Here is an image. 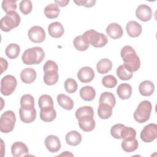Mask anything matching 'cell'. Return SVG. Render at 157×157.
Segmentation results:
<instances>
[{"label": "cell", "instance_id": "cell-1", "mask_svg": "<svg viewBox=\"0 0 157 157\" xmlns=\"http://www.w3.org/2000/svg\"><path fill=\"white\" fill-rule=\"evenodd\" d=\"M120 55L124 61L123 65L129 71L133 72L140 68V58L132 47L129 45L123 47L121 50Z\"/></svg>", "mask_w": 157, "mask_h": 157}, {"label": "cell", "instance_id": "cell-2", "mask_svg": "<svg viewBox=\"0 0 157 157\" xmlns=\"http://www.w3.org/2000/svg\"><path fill=\"white\" fill-rule=\"evenodd\" d=\"M45 57L44 50L39 47H35L26 49L22 55V61L27 65L38 64Z\"/></svg>", "mask_w": 157, "mask_h": 157}, {"label": "cell", "instance_id": "cell-3", "mask_svg": "<svg viewBox=\"0 0 157 157\" xmlns=\"http://www.w3.org/2000/svg\"><path fill=\"white\" fill-rule=\"evenodd\" d=\"M82 36L88 44L96 48L103 47L108 42V39L105 34L98 33L94 29L86 31Z\"/></svg>", "mask_w": 157, "mask_h": 157}, {"label": "cell", "instance_id": "cell-4", "mask_svg": "<svg viewBox=\"0 0 157 157\" xmlns=\"http://www.w3.org/2000/svg\"><path fill=\"white\" fill-rule=\"evenodd\" d=\"M152 110V105L149 101L144 100L139 103L134 113V120L139 123H143L150 118Z\"/></svg>", "mask_w": 157, "mask_h": 157}, {"label": "cell", "instance_id": "cell-5", "mask_svg": "<svg viewBox=\"0 0 157 157\" xmlns=\"http://www.w3.org/2000/svg\"><path fill=\"white\" fill-rule=\"evenodd\" d=\"M20 15L16 11H10L1 20V29L4 32H9L17 28L20 23Z\"/></svg>", "mask_w": 157, "mask_h": 157}, {"label": "cell", "instance_id": "cell-6", "mask_svg": "<svg viewBox=\"0 0 157 157\" xmlns=\"http://www.w3.org/2000/svg\"><path fill=\"white\" fill-rule=\"evenodd\" d=\"M16 117L15 113L12 110L4 112L0 118V131L3 133L11 132L15 124Z\"/></svg>", "mask_w": 157, "mask_h": 157}, {"label": "cell", "instance_id": "cell-7", "mask_svg": "<svg viewBox=\"0 0 157 157\" xmlns=\"http://www.w3.org/2000/svg\"><path fill=\"white\" fill-rule=\"evenodd\" d=\"M17 81L12 75H5L1 80V93L4 96L11 94L15 90Z\"/></svg>", "mask_w": 157, "mask_h": 157}, {"label": "cell", "instance_id": "cell-8", "mask_svg": "<svg viewBox=\"0 0 157 157\" xmlns=\"http://www.w3.org/2000/svg\"><path fill=\"white\" fill-rule=\"evenodd\" d=\"M140 139L145 142L149 143L155 140L157 137V125L150 123L146 125L140 132Z\"/></svg>", "mask_w": 157, "mask_h": 157}, {"label": "cell", "instance_id": "cell-9", "mask_svg": "<svg viewBox=\"0 0 157 157\" xmlns=\"http://www.w3.org/2000/svg\"><path fill=\"white\" fill-rule=\"evenodd\" d=\"M29 39L34 43H41L45 39V33L44 29L39 26H34L31 27L28 32Z\"/></svg>", "mask_w": 157, "mask_h": 157}, {"label": "cell", "instance_id": "cell-10", "mask_svg": "<svg viewBox=\"0 0 157 157\" xmlns=\"http://www.w3.org/2000/svg\"><path fill=\"white\" fill-rule=\"evenodd\" d=\"M19 115L21 121L25 123H30L34 121L36 118V110L35 107H20Z\"/></svg>", "mask_w": 157, "mask_h": 157}, {"label": "cell", "instance_id": "cell-11", "mask_svg": "<svg viewBox=\"0 0 157 157\" xmlns=\"http://www.w3.org/2000/svg\"><path fill=\"white\" fill-rule=\"evenodd\" d=\"M77 120L79 127L85 132H90L95 128L96 123L92 115L83 116Z\"/></svg>", "mask_w": 157, "mask_h": 157}, {"label": "cell", "instance_id": "cell-12", "mask_svg": "<svg viewBox=\"0 0 157 157\" xmlns=\"http://www.w3.org/2000/svg\"><path fill=\"white\" fill-rule=\"evenodd\" d=\"M136 15L140 20L148 21L152 17L151 9L146 4H140L136 9Z\"/></svg>", "mask_w": 157, "mask_h": 157}, {"label": "cell", "instance_id": "cell-13", "mask_svg": "<svg viewBox=\"0 0 157 157\" xmlns=\"http://www.w3.org/2000/svg\"><path fill=\"white\" fill-rule=\"evenodd\" d=\"M77 77L81 82L88 83L93 80L94 77V72L90 67H83L78 71Z\"/></svg>", "mask_w": 157, "mask_h": 157}, {"label": "cell", "instance_id": "cell-14", "mask_svg": "<svg viewBox=\"0 0 157 157\" xmlns=\"http://www.w3.org/2000/svg\"><path fill=\"white\" fill-rule=\"evenodd\" d=\"M45 145L51 153H56L61 148V142L59 138L54 135L48 136L45 139Z\"/></svg>", "mask_w": 157, "mask_h": 157}, {"label": "cell", "instance_id": "cell-15", "mask_svg": "<svg viewBox=\"0 0 157 157\" xmlns=\"http://www.w3.org/2000/svg\"><path fill=\"white\" fill-rule=\"evenodd\" d=\"M12 155L14 157L28 156L29 150L25 144L21 142H15L11 147Z\"/></svg>", "mask_w": 157, "mask_h": 157}, {"label": "cell", "instance_id": "cell-16", "mask_svg": "<svg viewBox=\"0 0 157 157\" xmlns=\"http://www.w3.org/2000/svg\"><path fill=\"white\" fill-rule=\"evenodd\" d=\"M106 33L110 38L117 39L121 37L123 34V31L119 24L117 23H112L107 26Z\"/></svg>", "mask_w": 157, "mask_h": 157}, {"label": "cell", "instance_id": "cell-17", "mask_svg": "<svg viewBox=\"0 0 157 157\" xmlns=\"http://www.w3.org/2000/svg\"><path fill=\"white\" fill-rule=\"evenodd\" d=\"M48 31L50 36L52 37L59 38L63 35L64 33V29L61 23L58 21H55L48 25Z\"/></svg>", "mask_w": 157, "mask_h": 157}, {"label": "cell", "instance_id": "cell-18", "mask_svg": "<svg viewBox=\"0 0 157 157\" xmlns=\"http://www.w3.org/2000/svg\"><path fill=\"white\" fill-rule=\"evenodd\" d=\"M128 34L132 37H137L142 33L141 25L136 21H129L126 26Z\"/></svg>", "mask_w": 157, "mask_h": 157}, {"label": "cell", "instance_id": "cell-19", "mask_svg": "<svg viewBox=\"0 0 157 157\" xmlns=\"http://www.w3.org/2000/svg\"><path fill=\"white\" fill-rule=\"evenodd\" d=\"M37 77L36 71L30 67L23 69L20 74V78L21 81L26 84H29L34 82Z\"/></svg>", "mask_w": 157, "mask_h": 157}, {"label": "cell", "instance_id": "cell-20", "mask_svg": "<svg viewBox=\"0 0 157 157\" xmlns=\"http://www.w3.org/2000/svg\"><path fill=\"white\" fill-rule=\"evenodd\" d=\"M154 90L155 85L150 80L143 81L139 86V93L144 96H150L152 95Z\"/></svg>", "mask_w": 157, "mask_h": 157}, {"label": "cell", "instance_id": "cell-21", "mask_svg": "<svg viewBox=\"0 0 157 157\" xmlns=\"http://www.w3.org/2000/svg\"><path fill=\"white\" fill-rule=\"evenodd\" d=\"M57 102L60 107L67 110H71L74 107L73 100L64 94H59L57 96Z\"/></svg>", "mask_w": 157, "mask_h": 157}, {"label": "cell", "instance_id": "cell-22", "mask_svg": "<svg viewBox=\"0 0 157 157\" xmlns=\"http://www.w3.org/2000/svg\"><path fill=\"white\" fill-rule=\"evenodd\" d=\"M117 93L121 99H129L132 94V87L128 83H121L117 89Z\"/></svg>", "mask_w": 157, "mask_h": 157}, {"label": "cell", "instance_id": "cell-23", "mask_svg": "<svg viewBox=\"0 0 157 157\" xmlns=\"http://www.w3.org/2000/svg\"><path fill=\"white\" fill-rule=\"evenodd\" d=\"M66 141L69 145L77 146L82 141V136L76 131H71L66 134Z\"/></svg>", "mask_w": 157, "mask_h": 157}, {"label": "cell", "instance_id": "cell-24", "mask_svg": "<svg viewBox=\"0 0 157 157\" xmlns=\"http://www.w3.org/2000/svg\"><path fill=\"white\" fill-rule=\"evenodd\" d=\"M81 98L86 101H93L96 96L95 90L90 86H85L80 90Z\"/></svg>", "mask_w": 157, "mask_h": 157}, {"label": "cell", "instance_id": "cell-25", "mask_svg": "<svg viewBox=\"0 0 157 157\" xmlns=\"http://www.w3.org/2000/svg\"><path fill=\"white\" fill-rule=\"evenodd\" d=\"M56 117V112L53 107L47 108L45 109H40V118L45 122H50L55 119Z\"/></svg>", "mask_w": 157, "mask_h": 157}, {"label": "cell", "instance_id": "cell-26", "mask_svg": "<svg viewBox=\"0 0 157 157\" xmlns=\"http://www.w3.org/2000/svg\"><path fill=\"white\" fill-rule=\"evenodd\" d=\"M112 67V63L107 58H102L99 60L96 64L98 72L101 74L109 72Z\"/></svg>", "mask_w": 157, "mask_h": 157}, {"label": "cell", "instance_id": "cell-27", "mask_svg": "<svg viewBox=\"0 0 157 157\" xmlns=\"http://www.w3.org/2000/svg\"><path fill=\"white\" fill-rule=\"evenodd\" d=\"M113 108L112 106L106 104H99L98 109V116L103 120L108 119L112 114Z\"/></svg>", "mask_w": 157, "mask_h": 157}, {"label": "cell", "instance_id": "cell-28", "mask_svg": "<svg viewBox=\"0 0 157 157\" xmlns=\"http://www.w3.org/2000/svg\"><path fill=\"white\" fill-rule=\"evenodd\" d=\"M60 13V9L56 4H50L44 9L45 15L50 19L56 18Z\"/></svg>", "mask_w": 157, "mask_h": 157}, {"label": "cell", "instance_id": "cell-29", "mask_svg": "<svg viewBox=\"0 0 157 157\" xmlns=\"http://www.w3.org/2000/svg\"><path fill=\"white\" fill-rule=\"evenodd\" d=\"M99 104H106L113 107L116 104L115 96L110 92H104L100 96Z\"/></svg>", "mask_w": 157, "mask_h": 157}, {"label": "cell", "instance_id": "cell-30", "mask_svg": "<svg viewBox=\"0 0 157 157\" xmlns=\"http://www.w3.org/2000/svg\"><path fill=\"white\" fill-rule=\"evenodd\" d=\"M139 146V142L135 138L132 140H123L121 142L122 149L128 153L132 152L136 150Z\"/></svg>", "mask_w": 157, "mask_h": 157}, {"label": "cell", "instance_id": "cell-31", "mask_svg": "<svg viewBox=\"0 0 157 157\" xmlns=\"http://www.w3.org/2000/svg\"><path fill=\"white\" fill-rule=\"evenodd\" d=\"M20 52V46L17 44H10L8 45L6 48V55L11 59L17 58Z\"/></svg>", "mask_w": 157, "mask_h": 157}, {"label": "cell", "instance_id": "cell-32", "mask_svg": "<svg viewBox=\"0 0 157 157\" xmlns=\"http://www.w3.org/2000/svg\"><path fill=\"white\" fill-rule=\"evenodd\" d=\"M38 105L40 109H45L53 107V101L52 98L48 94L40 96L38 99Z\"/></svg>", "mask_w": 157, "mask_h": 157}, {"label": "cell", "instance_id": "cell-33", "mask_svg": "<svg viewBox=\"0 0 157 157\" xmlns=\"http://www.w3.org/2000/svg\"><path fill=\"white\" fill-rule=\"evenodd\" d=\"M136 131L131 127H127L124 126L120 132V137L123 140H132L136 138Z\"/></svg>", "mask_w": 157, "mask_h": 157}, {"label": "cell", "instance_id": "cell-34", "mask_svg": "<svg viewBox=\"0 0 157 157\" xmlns=\"http://www.w3.org/2000/svg\"><path fill=\"white\" fill-rule=\"evenodd\" d=\"M117 75L120 80H130L133 75L132 72L129 71L124 67L123 64L120 65L117 69L116 71Z\"/></svg>", "mask_w": 157, "mask_h": 157}, {"label": "cell", "instance_id": "cell-35", "mask_svg": "<svg viewBox=\"0 0 157 157\" xmlns=\"http://www.w3.org/2000/svg\"><path fill=\"white\" fill-rule=\"evenodd\" d=\"M73 44L74 47L77 50L82 52L86 50L90 46V45L88 44L84 40L82 36H76L73 40Z\"/></svg>", "mask_w": 157, "mask_h": 157}, {"label": "cell", "instance_id": "cell-36", "mask_svg": "<svg viewBox=\"0 0 157 157\" xmlns=\"http://www.w3.org/2000/svg\"><path fill=\"white\" fill-rule=\"evenodd\" d=\"M43 70L45 74H55L58 73V67L55 61L48 60L44 64Z\"/></svg>", "mask_w": 157, "mask_h": 157}, {"label": "cell", "instance_id": "cell-37", "mask_svg": "<svg viewBox=\"0 0 157 157\" xmlns=\"http://www.w3.org/2000/svg\"><path fill=\"white\" fill-rule=\"evenodd\" d=\"M85 115L94 116L93 109L91 106L85 105L80 107L75 112V117L77 119Z\"/></svg>", "mask_w": 157, "mask_h": 157}, {"label": "cell", "instance_id": "cell-38", "mask_svg": "<svg viewBox=\"0 0 157 157\" xmlns=\"http://www.w3.org/2000/svg\"><path fill=\"white\" fill-rule=\"evenodd\" d=\"M21 107H34V99L31 94H26L21 96L20 99Z\"/></svg>", "mask_w": 157, "mask_h": 157}, {"label": "cell", "instance_id": "cell-39", "mask_svg": "<svg viewBox=\"0 0 157 157\" xmlns=\"http://www.w3.org/2000/svg\"><path fill=\"white\" fill-rule=\"evenodd\" d=\"M78 85L76 81L71 78H67L64 82V88L67 93H74L77 90Z\"/></svg>", "mask_w": 157, "mask_h": 157}, {"label": "cell", "instance_id": "cell-40", "mask_svg": "<svg viewBox=\"0 0 157 157\" xmlns=\"http://www.w3.org/2000/svg\"><path fill=\"white\" fill-rule=\"evenodd\" d=\"M102 83L106 88H112L117 85V80L113 75H107L102 78Z\"/></svg>", "mask_w": 157, "mask_h": 157}, {"label": "cell", "instance_id": "cell-41", "mask_svg": "<svg viewBox=\"0 0 157 157\" xmlns=\"http://www.w3.org/2000/svg\"><path fill=\"white\" fill-rule=\"evenodd\" d=\"M19 9L21 12L24 15L29 14L33 9L32 2L29 0H23L20 2Z\"/></svg>", "mask_w": 157, "mask_h": 157}, {"label": "cell", "instance_id": "cell-42", "mask_svg": "<svg viewBox=\"0 0 157 157\" xmlns=\"http://www.w3.org/2000/svg\"><path fill=\"white\" fill-rule=\"evenodd\" d=\"M2 8L6 13L10 11H15L17 9V2L15 1L4 0L2 2Z\"/></svg>", "mask_w": 157, "mask_h": 157}, {"label": "cell", "instance_id": "cell-43", "mask_svg": "<svg viewBox=\"0 0 157 157\" xmlns=\"http://www.w3.org/2000/svg\"><path fill=\"white\" fill-rule=\"evenodd\" d=\"M58 74H44V82L47 85H53L57 83L58 80Z\"/></svg>", "mask_w": 157, "mask_h": 157}, {"label": "cell", "instance_id": "cell-44", "mask_svg": "<svg viewBox=\"0 0 157 157\" xmlns=\"http://www.w3.org/2000/svg\"><path fill=\"white\" fill-rule=\"evenodd\" d=\"M124 126V124H120V123L116 124L113 125L110 129L111 136L116 139H121V137H120V132H121V130L122 128Z\"/></svg>", "mask_w": 157, "mask_h": 157}, {"label": "cell", "instance_id": "cell-45", "mask_svg": "<svg viewBox=\"0 0 157 157\" xmlns=\"http://www.w3.org/2000/svg\"><path fill=\"white\" fill-rule=\"evenodd\" d=\"M74 2L78 6H83L86 7H93L96 1L91 0H78V1H74Z\"/></svg>", "mask_w": 157, "mask_h": 157}, {"label": "cell", "instance_id": "cell-46", "mask_svg": "<svg viewBox=\"0 0 157 157\" xmlns=\"http://www.w3.org/2000/svg\"><path fill=\"white\" fill-rule=\"evenodd\" d=\"M0 59H1V68H2L1 74H2V72L7 69V68L8 67V63L3 58H1Z\"/></svg>", "mask_w": 157, "mask_h": 157}, {"label": "cell", "instance_id": "cell-47", "mask_svg": "<svg viewBox=\"0 0 157 157\" xmlns=\"http://www.w3.org/2000/svg\"><path fill=\"white\" fill-rule=\"evenodd\" d=\"M55 2L58 6L63 7H65L67 5V4L69 2V0H67V1H63H63H55Z\"/></svg>", "mask_w": 157, "mask_h": 157}, {"label": "cell", "instance_id": "cell-48", "mask_svg": "<svg viewBox=\"0 0 157 157\" xmlns=\"http://www.w3.org/2000/svg\"><path fill=\"white\" fill-rule=\"evenodd\" d=\"M63 155H64V156H69V155L73 156V155L72 153H69V151H64L63 153L59 155V156H63Z\"/></svg>", "mask_w": 157, "mask_h": 157}]
</instances>
